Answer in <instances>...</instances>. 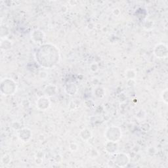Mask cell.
Segmentation results:
<instances>
[{
	"instance_id": "obj_1",
	"label": "cell",
	"mask_w": 168,
	"mask_h": 168,
	"mask_svg": "<svg viewBox=\"0 0 168 168\" xmlns=\"http://www.w3.org/2000/svg\"><path fill=\"white\" fill-rule=\"evenodd\" d=\"M107 131V139L113 135V136L111 137V139H110V141L116 143L122 137L121 130L118 127H110V128H108V129Z\"/></svg>"
},
{
	"instance_id": "obj_2",
	"label": "cell",
	"mask_w": 168,
	"mask_h": 168,
	"mask_svg": "<svg viewBox=\"0 0 168 168\" xmlns=\"http://www.w3.org/2000/svg\"><path fill=\"white\" fill-rule=\"evenodd\" d=\"M154 54L157 57L165 58V57L167 56V45L164 44H160L156 45L154 49Z\"/></svg>"
},
{
	"instance_id": "obj_3",
	"label": "cell",
	"mask_w": 168,
	"mask_h": 168,
	"mask_svg": "<svg viewBox=\"0 0 168 168\" xmlns=\"http://www.w3.org/2000/svg\"><path fill=\"white\" fill-rule=\"evenodd\" d=\"M81 133H84V135H81V138H82L84 140H88V139L91 138L92 137V133H91L90 131L88 130V129H84V130L81 131Z\"/></svg>"
},
{
	"instance_id": "obj_4",
	"label": "cell",
	"mask_w": 168,
	"mask_h": 168,
	"mask_svg": "<svg viewBox=\"0 0 168 168\" xmlns=\"http://www.w3.org/2000/svg\"><path fill=\"white\" fill-rule=\"evenodd\" d=\"M162 99L166 104H167V89H166L161 95Z\"/></svg>"
}]
</instances>
